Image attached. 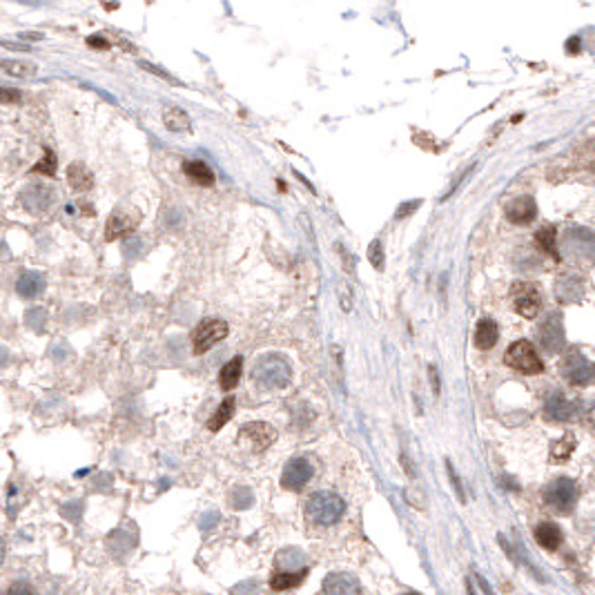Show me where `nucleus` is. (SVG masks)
<instances>
[{
	"mask_svg": "<svg viewBox=\"0 0 595 595\" xmlns=\"http://www.w3.org/2000/svg\"><path fill=\"white\" fill-rule=\"evenodd\" d=\"M343 499L337 493H330V490H319V493H312L306 502V515L308 520L315 524H324L330 526L339 522V518L343 515Z\"/></svg>",
	"mask_w": 595,
	"mask_h": 595,
	"instance_id": "obj_1",
	"label": "nucleus"
},
{
	"mask_svg": "<svg viewBox=\"0 0 595 595\" xmlns=\"http://www.w3.org/2000/svg\"><path fill=\"white\" fill-rule=\"evenodd\" d=\"M253 375L263 388L281 391V388L290 384L292 370H290L288 361L281 359L279 354H263V357L255 363Z\"/></svg>",
	"mask_w": 595,
	"mask_h": 595,
	"instance_id": "obj_2",
	"label": "nucleus"
},
{
	"mask_svg": "<svg viewBox=\"0 0 595 595\" xmlns=\"http://www.w3.org/2000/svg\"><path fill=\"white\" fill-rule=\"evenodd\" d=\"M506 366L522 375H540L544 370V363L537 354L535 346L529 339H520L509 346L506 350Z\"/></svg>",
	"mask_w": 595,
	"mask_h": 595,
	"instance_id": "obj_3",
	"label": "nucleus"
},
{
	"mask_svg": "<svg viewBox=\"0 0 595 595\" xmlns=\"http://www.w3.org/2000/svg\"><path fill=\"white\" fill-rule=\"evenodd\" d=\"M578 499V486L573 479H555L544 488V502L559 515H568L575 506Z\"/></svg>",
	"mask_w": 595,
	"mask_h": 595,
	"instance_id": "obj_4",
	"label": "nucleus"
},
{
	"mask_svg": "<svg viewBox=\"0 0 595 595\" xmlns=\"http://www.w3.org/2000/svg\"><path fill=\"white\" fill-rule=\"evenodd\" d=\"M511 299L515 312L522 315L524 319H535L542 308V296L540 290L535 288V283L529 281H518L511 288Z\"/></svg>",
	"mask_w": 595,
	"mask_h": 595,
	"instance_id": "obj_5",
	"label": "nucleus"
},
{
	"mask_svg": "<svg viewBox=\"0 0 595 595\" xmlns=\"http://www.w3.org/2000/svg\"><path fill=\"white\" fill-rule=\"evenodd\" d=\"M227 335V324L223 319H205L192 333V348L194 354H205L214 343H219Z\"/></svg>",
	"mask_w": 595,
	"mask_h": 595,
	"instance_id": "obj_6",
	"label": "nucleus"
},
{
	"mask_svg": "<svg viewBox=\"0 0 595 595\" xmlns=\"http://www.w3.org/2000/svg\"><path fill=\"white\" fill-rule=\"evenodd\" d=\"M274 442H277V430L266 421H250L239 432V444L253 453H263Z\"/></svg>",
	"mask_w": 595,
	"mask_h": 595,
	"instance_id": "obj_7",
	"label": "nucleus"
},
{
	"mask_svg": "<svg viewBox=\"0 0 595 595\" xmlns=\"http://www.w3.org/2000/svg\"><path fill=\"white\" fill-rule=\"evenodd\" d=\"M562 375L573 386H589L595 382V366L580 352H571L562 361Z\"/></svg>",
	"mask_w": 595,
	"mask_h": 595,
	"instance_id": "obj_8",
	"label": "nucleus"
},
{
	"mask_svg": "<svg viewBox=\"0 0 595 595\" xmlns=\"http://www.w3.org/2000/svg\"><path fill=\"white\" fill-rule=\"evenodd\" d=\"M139 221H141V216L136 210H128V208L114 210L105 225V241H116V239L134 232Z\"/></svg>",
	"mask_w": 595,
	"mask_h": 595,
	"instance_id": "obj_9",
	"label": "nucleus"
},
{
	"mask_svg": "<svg viewBox=\"0 0 595 595\" xmlns=\"http://www.w3.org/2000/svg\"><path fill=\"white\" fill-rule=\"evenodd\" d=\"M312 473H315V468L306 457H294V460H290L283 468L281 486L288 490H301L308 482H310Z\"/></svg>",
	"mask_w": 595,
	"mask_h": 595,
	"instance_id": "obj_10",
	"label": "nucleus"
},
{
	"mask_svg": "<svg viewBox=\"0 0 595 595\" xmlns=\"http://www.w3.org/2000/svg\"><path fill=\"white\" fill-rule=\"evenodd\" d=\"M537 337H540V343L548 350V352H557L564 346V328H562V319L559 315L551 312L544 322L537 326Z\"/></svg>",
	"mask_w": 595,
	"mask_h": 595,
	"instance_id": "obj_11",
	"label": "nucleus"
},
{
	"mask_svg": "<svg viewBox=\"0 0 595 595\" xmlns=\"http://www.w3.org/2000/svg\"><path fill=\"white\" fill-rule=\"evenodd\" d=\"M564 250L575 259H595V234L587 230H568L564 234Z\"/></svg>",
	"mask_w": 595,
	"mask_h": 595,
	"instance_id": "obj_12",
	"label": "nucleus"
},
{
	"mask_svg": "<svg viewBox=\"0 0 595 595\" xmlns=\"http://www.w3.org/2000/svg\"><path fill=\"white\" fill-rule=\"evenodd\" d=\"M504 214L515 225H529L537 216V203L533 197H529V194H522V197H515L506 203Z\"/></svg>",
	"mask_w": 595,
	"mask_h": 595,
	"instance_id": "obj_13",
	"label": "nucleus"
},
{
	"mask_svg": "<svg viewBox=\"0 0 595 595\" xmlns=\"http://www.w3.org/2000/svg\"><path fill=\"white\" fill-rule=\"evenodd\" d=\"M361 587L350 573H330L324 580V595H359Z\"/></svg>",
	"mask_w": 595,
	"mask_h": 595,
	"instance_id": "obj_14",
	"label": "nucleus"
},
{
	"mask_svg": "<svg viewBox=\"0 0 595 595\" xmlns=\"http://www.w3.org/2000/svg\"><path fill=\"white\" fill-rule=\"evenodd\" d=\"M535 540L546 551H557L559 544H562V531L553 522H542L535 526Z\"/></svg>",
	"mask_w": 595,
	"mask_h": 595,
	"instance_id": "obj_15",
	"label": "nucleus"
},
{
	"mask_svg": "<svg viewBox=\"0 0 595 595\" xmlns=\"http://www.w3.org/2000/svg\"><path fill=\"white\" fill-rule=\"evenodd\" d=\"M499 339V328L493 319H482L475 328V346L479 350H490Z\"/></svg>",
	"mask_w": 595,
	"mask_h": 595,
	"instance_id": "obj_16",
	"label": "nucleus"
},
{
	"mask_svg": "<svg viewBox=\"0 0 595 595\" xmlns=\"http://www.w3.org/2000/svg\"><path fill=\"white\" fill-rule=\"evenodd\" d=\"M544 417L551 421H566L573 417V406L562 395H551L544 404Z\"/></svg>",
	"mask_w": 595,
	"mask_h": 595,
	"instance_id": "obj_17",
	"label": "nucleus"
},
{
	"mask_svg": "<svg viewBox=\"0 0 595 595\" xmlns=\"http://www.w3.org/2000/svg\"><path fill=\"white\" fill-rule=\"evenodd\" d=\"M67 183L76 192H87L94 186V176H91V172L83 163H74L67 167Z\"/></svg>",
	"mask_w": 595,
	"mask_h": 595,
	"instance_id": "obj_18",
	"label": "nucleus"
},
{
	"mask_svg": "<svg viewBox=\"0 0 595 595\" xmlns=\"http://www.w3.org/2000/svg\"><path fill=\"white\" fill-rule=\"evenodd\" d=\"M241 370H243V357H234V359L227 361L223 368H221V372H219V386H221V391L230 393L232 388L239 384V379H241Z\"/></svg>",
	"mask_w": 595,
	"mask_h": 595,
	"instance_id": "obj_19",
	"label": "nucleus"
},
{
	"mask_svg": "<svg viewBox=\"0 0 595 595\" xmlns=\"http://www.w3.org/2000/svg\"><path fill=\"white\" fill-rule=\"evenodd\" d=\"M308 568H299V571H281V573H274L270 580V587L274 591H288V589H296L306 580Z\"/></svg>",
	"mask_w": 595,
	"mask_h": 595,
	"instance_id": "obj_20",
	"label": "nucleus"
},
{
	"mask_svg": "<svg viewBox=\"0 0 595 595\" xmlns=\"http://www.w3.org/2000/svg\"><path fill=\"white\" fill-rule=\"evenodd\" d=\"M183 172H186V176L192 179L194 183H199V186H214V172L208 167V163L205 161H186V165H183Z\"/></svg>",
	"mask_w": 595,
	"mask_h": 595,
	"instance_id": "obj_21",
	"label": "nucleus"
},
{
	"mask_svg": "<svg viewBox=\"0 0 595 595\" xmlns=\"http://www.w3.org/2000/svg\"><path fill=\"white\" fill-rule=\"evenodd\" d=\"M16 290H18L20 296H25V299H33V296H38V294L45 290V281H43V277H38V274L25 272V274H22V277L18 279Z\"/></svg>",
	"mask_w": 595,
	"mask_h": 595,
	"instance_id": "obj_22",
	"label": "nucleus"
},
{
	"mask_svg": "<svg viewBox=\"0 0 595 595\" xmlns=\"http://www.w3.org/2000/svg\"><path fill=\"white\" fill-rule=\"evenodd\" d=\"M232 415H234V397H225L223 402L219 404V408L214 410V415L210 417L208 430H212V432L221 430V428L227 424V421L232 419Z\"/></svg>",
	"mask_w": 595,
	"mask_h": 595,
	"instance_id": "obj_23",
	"label": "nucleus"
},
{
	"mask_svg": "<svg viewBox=\"0 0 595 595\" xmlns=\"http://www.w3.org/2000/svg\"><path fill=\"white\" fill-rule=\"evenodd\" d=\"M163 123L165 128L172 130V132H190L192 130V123H190V116L183 110L179 107H170L165 110L163 114Z\"/></svg>",
	"mask_w": 595,
	"mask_h": 595,
	"instance_id": "obj_24",
	"label": "nucleus"
},
{
	"mask_svg": "<svg viewBox=\"0 0 595 595\" xmlns=\"http://www.w3.org/2000/svg\"><path fill=\"white\" fill-rule=\"evenodd\" d=\"M555 239H557V232L553 225H544L537 230L535 234V243L540 246L544 253H548L553 259H559V253H557V246H555Z\"/></svg>",
	"mask_w": 595,
	"mask_h": 595,
	"instance_id": "obj_25",
	"label": "nucleus"
},
{
	"mask_svg": "<svg viewBox=\"0 0 595 595\" xmlns=\"http://www.w3.org/2000/svg\"><path fill=\"white\" fill-rule=\"evenodd\" d=\"M575 451V437L571 432H566L562 439H557L553 446H551V460L553 462H566L568 457H571V453Z\"/></svg>",
	"mask_w": 595,
	"mask_h": 595,
	"instance_id": "obj_26",
	"label": "nucleus"
},
{
	"mask_svg": "<svg viewBox=\"0 0 595 595\" xmlns=\"http://www.w3.org/2000/svg\"><path fill=\"white\" fill-rule=\"evenodd\" d=\"M573 285H580V281H575V277H571V274H564V277L555 283V296L564 303L580 299V294L573 292Z\"/></svg>",
	"mask_w": 595,
	"mask_h": 595,
	"instance_id": "obj_27",
	"label": "nucleus"
},
{
	"mask_svg": "<svg viewBox=\"0 0 595 595\" xmlns=\"http://www.w3.org/2000/svg\"><path fill=\"white\" fill-rule=\"evenodd\" d=\"M3 70H5L9 76L31 78V76H36L38 67L31 65V63H25V61H3Z\"/></svg>",
	"mask_w": 595,
	"mask_h": 595,
	"instance_id": "obj_28",
	"label": "nucleus"
},
{
	"mask_svg": "<svg viewBox=\"0 0 595 595\" xmlns=\"http://www.w3.org/2000/svg\"><path fill=\"white\" fill-rule=\"evenodd\" d=\"M27 192H29V194H33V203L29 205L27 210H31V212H43V210H47V208H50V203H52V192H50L47 188L36 186V188H29Z\"/></svg>",
	"mask_w": 595,
	"mask_h": 595,
	"instance_id": "obj_29",
	"label": "nucleus"
},
{
	"mask_svg": "<svg viewBox=\"0 0 595 595\" xmlns=\"http://www.w3.org/2000/svg\"><path fill=\"white\" fill-rule=\"evenodd\" d=\"M33 174H45V176H54L56 174V156L50 147H45V158L40 163L33 165Z\"/></svg>",
	"mask_w": 595,
	"mask_h": 595,
	"instance_id": "obj_30",
	"label": "nucleus"
},
{
	"mask_svg": "<svg viewBox=\"0 0 595 595\" xmlns=\"http://www.w3.org/2000/svg\"><path fill=\"white\" fill-rule=\"evenodd\" d=\"M368 261L375 270H384V246L379 239H375L368 248Z\"/></svg>",
	"mask_w": 595,
	"mask_h": 595,
	"instance_id": "obj_31",
	"label": "nucleus"
},
{
	"mask_svg": "<svg viewBox=\"0 0 595 595\" xmlns=\"http://www.w3.org/2000/svg\"><path fill=\"white\" fill-rule=\"evenodd\" d=\"M230 502L236 509H248L250 504H253V493H250L248 488H234L232 495H230Z\"/></svg>",
	"mask_w": 595,
	"mask_h": 595,
	"instance_id": "obj_32",
	"label": "nucleus"
},
{
	"mask_svg": "<svg viewBox=\"0 0 595 595\" xmlns=\"http://www.w3.org/2000/svg\"><path fill=\"white\" fill-rule=\"evenodd\" d=\"M446 471H449L451 484H453V488H455L457 497H460V502H462V504H466V493H464V486H462L460 477H457V473H455V468H453V464H451V462H446Z\"/></svg>",
	"mask_w": 595,
	"mask_h": 595,
	"instance_id": "obj_33",
	"label": "nucleus"
},
{
	"mask_svg": "<svg viewBox=\"0 0 595 595\" xmlns=\"http://www.w3.org/2000/svg\"><path fill=\"white\" fill-rule=\"evenodd\" d=\"M421 205V201H413V203H404L402 208L397 210V219H404V216H408L410 212H415L417 208Z\"/></svg>",
	"mask_w": 595,
	"mask_h": 595,
	"instance_id": "obj_34",
	"label": "nucleus"
},
{
	"mask_svg": "<svg viewBox=\"0 0 595 595\" xmlns=\"http://www.w3.org/2000/svg\"><path fill=\"white\" fill-rule=\"evenodd\" d=\"M428 377H430V384H432V395H439L442 386H439V375H437V368H435V366L428 368Z\"/></svg>",
	"mask_w": 595,
	"mask_h": 595,
	"instance_id": "obj_35",
	"label": "nucleus"
},
{
	"mask_svg": "<svg viewBox=\"0 0 595 595\" xmlns=\"http://www.w3.org/2000/svg\"><path fill=\"white\" fill-rule=\"evenodd\" d=\"M18 98H20V94L11 89V87H5L3 91H0V100H3V103H11V100H18Z\"/></svg>",
	"mask_w": 595,
	"mask_h": 595,
	"instance_id": "obj_36",
	"label": "nucleus"
},
{
	"mask_svg": "<svg viewBox=\"0 0 595 595\" xmlns=\"http://www.w3.org/2000/svg\"><path fill=\"white\" fill-rule=\"evenodd\" d=\"M580 47H582L580 36H573V38H568V40H566V54H578V52H580Z\"/></svg>",
	"mask_w": 595,
	"mask_h": 595,
	"instance_id": "obj_37",
	"label": "nucleus"
},
{
	"mask_svg": "<svg viewBox=\"0 0 595 595\" xmlns=\"http://www.w3.org/2000/svg\"><path fill=\"white\" fill-rule=\"evenodd\" d=\"M339 288L343 290V310H350V290H348V283H341Z\"/></svg>",
	"mask_w": 595,
	"mask_h": 595,
	"instance_id": "obj_38",
	"label": "nucleus"
},
{
	"mask_svg": "<svg viewBox=\"0 0 595 595\" xmlns=\"http://www.w3.org/2000/svg\"><path fill=\"white\" fill-rule=\"evenodd\" d=\"M5 595H33V593L27 587H11Z\"/></svg>",
	"mask_w": 595,
	"mask_h": 595,
	"instance_id": "obj_39",
	"label": "nucleus"
},
{
	"mask_svg": "<svg viewBox=\"0 0 595 595\" xmlns=\"http://www.w3.org/2000/svg\"><path fill=\"white\" fill-rule=\"evenodd\" d=\"M87 43L91 45V47H98V50H107L110 47V43L103 40V38H89Z\"/></svg>",
	"mask_w": 595,
	"mask_h": 595,
	"instance_id": "obj_40",
	"label": "nucleus"
},
{
	"mask_svg": "<svg viewBox=\"0 0 595 595\" xmlns=\"http://www.w3.org/2000/svg\"><path fill=\"white\" fill-rule=\"evenodd\" d=\"M477 582H479V587H482V589L486 591V595H495V593H493V589H490V587L486 585V580H484L482 575H477Z\"/></svg>",
	"mask_w": 595,
	"mask_h": 595,
	"instance_id": "obj_41",
	"label": "nucleus"
},
{
	"mask_svg": "<svg viewBox=\"0 0 595 595\" xmlns=\"http://www.w3.org/2000/svg\"><path fill=\"white\" fill-rule=\"evenodd\" d=\"M466 589H468V595H475V591H473V585H471V582H466Z\"/></svg>",
	"mask_w": 595,
	"mask_h": 595,
	"instance_id": "obj_42",
	"label": "nucleus"
},
{
	"mask_svg": "<svg viewBox=\"0 0 595 595\" xmlns=\"http://www.w3.org/2000/svg\"><path fill=\"white\" fill-rule=\"evenodd\" d=\"M408 595H419V593H408Z\"/></svg>",
	"mask_w": 595,
	"mask_h": 595,
	"instance_id": "obj_43",
	"label": "nucleus"
}]
</instances>
